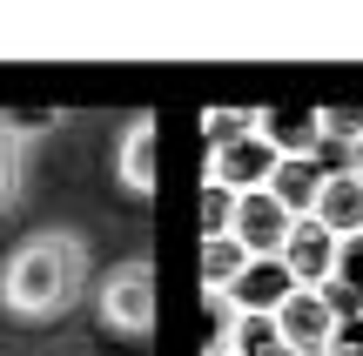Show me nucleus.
<instances>
[{
	"label": "nucleus",
	"mask_w": 363,
	"mask_h": 356,
	"mask_svg": "<svg viewBox=\"0 0 363 356\" xmlns=\"http://www.w3.org/2000/svg\"><path fill=\"white\" fill-rule=\"evenodd\" d=\"M94 316H101L108 336L148 343V330H155V263H148V255L115 263L101 276V289H94Z\"/></svg>",
	"instance_id": "2"
},
{
	"label": "nucleus",
	"mask_w": 363,
	"mask_h": 356,
	"mask_svg": "<svg viewBox=\"0 0 363 356\" xmlns=\"http://www.w3.org/2000/svg\"><path fill=\"white\" fill-rule=\"evenodd\" d=\"M242 134H256V115H242V108H216V115H208V148H235L242 142Z\"/></svg>",
	"instance_id": "16"
},
{
	"label": "nucleus",
	"mask_w": 363,
	"mask_h": 356,
	"mask_svg": "<svg viewBox=\"0 0 363 356\" xmlns=\"http://www.w3.org/2000/svg\"><path fill=\"white\" fill-rule=\"evenodd\" d=\"M357 175H363V142H357Z\"/></svg>",
	"instance_id": "22"
},
{
	"label": "nucleus",
	"mask_w": 363,
	"mask_h": 356,
	"mask_svg": "<svg viewBox=\"0 0 363 356\" xmlns=\"http://www.w3.org/2000/svg\"><path fill=\"white\" fill-rule=\"evenodd\" d=\"M316 296H323V309H330V316H337V323L363 316V296H357V289H343V282H323V289H316Z\"/></svg>",
	"instance_id": "20"
},
{
	"label": "nucleus",
	"mask_w": 363,
	"mask_h": 356,
	"mask_svg": "<svg viewBox=\"0 0 363 356\" xmlns=\"http://www.w3.org/2000/svg\"><path fill=\"white\" fill-rule=\"evenodd\" d=\"M229 356H296V350L276 336V316H242V323H235Z\"/></svg>",
	"instance_id": "15"
},
{
	"label": "nucleus",
	"mask_w": 363,
	"mask_h": 356,
	"mask_svg": "<svg viewBox=\"0 0 363 356\" xmlns=\"http://www.w3.org/2000/svg\"><path fill=\"white\" fill-rule=\"evenodd\" d=\"M27 148H34V128H13V121H0V215L21 202L27 188Z\"/></svg>",
	"instance_id": "12"
},
{
	"label": "nucleus",
	"mask_w": 363,
	"mask_h": 356,
	"mask_svg": "<svg viewBox=\"0 0 363 356\" xmlns=\"http://www.w3.org/2000/svg\"><path fill=\"white\" fill-rule=\"evenodd\" d=\"M283 269L296 276V289H323L330 269H337V236H330L316 215H303V222L289 229V242H283Z\"/></svg>",
	"instance_id": "4"
},
{
	"label": "nucleus",
	"mask_w": 363,
	"mask_h": 356,
	"mask_svg": "<svg viewBox=\"0 0 363 356\" xmlns=\"http://www.w3.org/2000/svg\"><path fill=\"white\" fill-rule=\"evenodd\" d=\"M229 222H235V188L208 182L202 188V236H229Z\"/></svg>",
	"instance_id": "17"
},
{
	"label": "nucleus",
	"mask_w": 363,
	"mask_h": 356,
	"mask_svg": "<svg viewBox=\"0 0 363 356\" xmlns=\"http://www.w3.org/2000/svg\"><path fill=\"white\" fill-rule=\"evenodd\" d=\"M269 195L283 202L289 215H316V195H323V168H316L310 155H296V161H276V175H269Z\"/></svg>",
	"instance_id": "10"
},
{
	"label": "nucleus",
	"mask_w": 363,
	"mask_h": 356,
	"mask_svg": "<svg viewBox=\"0 0 363 356\" xmlns=\"http://www.w3.org/2000/svg\"><path fill=\"white\" fill-rule=\"evenodd\" d=\"M235 323H242L235 296H229V289H208V296H202V330H208V350H202V356H229Z\"/></svg>",
	"instance_id": "14"
},
{
	"label": "nucleus",
	"mask_w": 363,
	"mask_h": 356,
	"mask_svg": "<svg viewBox=\"0 0 363 356\" xmlns=\"http://www.w3.org/2000/svg\"><path fill=\"white\" fill-rule=\"evenodd\" d=\"M256 134L283 161L316 155V142H323V108H269V115H256Z\"/></svg>",
	"instance_id": "8"
},
{
	"label": "nucleus",
	"mask_w": 363,
	"mask_h": 356,
	"mask_svg": "<svg viewBox=\"0 0 363 356\" xmlns=\"http://www.w3.org/2000/svg\"><path fill=\"white\" fill-rule=\"evenodd\" d=\"M330 282H343V289L363 296V236H343L337 242V269H330Z\"/></svg>",
	"instance_id": "18"
},
{
	"label": "nucleus",
	"mask_w": 363,
	"mask_h": 356,
	"mask_svg": "<svg viewBox=\"0 0 363 356\" xmlns=\"http://www.w3.org/2000/svg\"><path fill=\"white\" fill-rule=\"evenodd\" d=\"M323 356H363V316L337 323V336H330V350H323Z\"/></svg>",
	"instance_id": "21"
},
{
	"label": "nucleus",
	"mask_w": 363,
	"mask_h": 356,
	"mask_svg": "<svg viewBox=\"0 0 363 356\" xmlns=\"http://www.w3.org/2000/svg\"><path fill=\"white\" fill-rule=\"evenodd\" d=\"M323 134L330 142H363V108H323Z\"/></svg>",
	"instance_id": "19"
},
{
	"label": "nucleus",
	"mask_w": 363,
	"mask_h": 356,
	"mask_svg": "<svg viewBox=\"0 0 363 356\" xmlns=\"http://www.w3.org/2000/svg\"><path fill=\"white\" fill-rule=\"evenodd\" d=\"M229 296H235V309H242V316H276V309L296 296V276L283 269V255H249V269L235 276Z\"/></svg>",
	"instance_id": "6"
},
{
	"label": "nucleus",
	"mask_w": 363,
	"mask_h": 356,
	"mask_svg": "<svg viewBox=\"0 0 363 356\" xmlns=\"http://www.w3.org/2000/svg\"><path fill=\"white\" fill-rule=\"evenodd\" d=\"M276 336H283L296 356H323L330 336H337V316L323 309V296H316V289H296L283 309H276Z\"/></svg>",
	"instance_id": "5"
},
{
	"label": "nucleus",
	"mask_w": 363,
	"mask_h": 356,
	"mask_svg": "<svg viewBox=\"0 0 363 356\" xmlns=\"http://www.w3.org/2000/svg\"><path fill=\"white\" fill-rule=\"evenodd\" d=\"M276 161H283V155H276L262 134H242L235 148H222V155L208 161V182H222V188H235V195H249V188H269Z\"/></svg>",
	"instance_id": "7"
},
{
	"label": "nucleus",
	"mask_w": 363,
	"mask_h": 356,
	"mask_svg": "<svg viewBox=\"0 0 363 356\" xmlns=\"http://www.w3.org/2000/svg\"><path fill=\"white\" fill-rule=\"evenodd\" d=\"M289 229H296V215H289L283 202L269 195V188H249V195H235V222H229V236L242 242L249 255H283Z\"/></svg>",
	"instance_id": "3"
},
{
	"label": "nucleus",
	"mask_w": 363,
	"mask_h": 356,
	"mask_svg": "<svg viewBox=\"0 0 363 356\" xmlns=\"http://www.w3.org/2000/svg\"><path fill=\"white\" fill-rule=\"evenodd\" d=\"M242 269H249V249L235 236H202V289H235Z\"/></svg>",
	"instance_id": "13"
},
{
	"label": "nucleus",
	"mask_w": 363,
	"mask_h": 356,
	"mask_svg": "<svg viewBox=\"0 0 363 356\" xmlns=\"http://www.w3.org/2000/svg\"><path fill=\"white\" fill-rule=\"evenodd\" d=\"M121 188H128V195H148V188H155V121H135L128 134H121Z\"/></svg>",
	"instance_id": "11"
},
{
	"label": "nucleus",
	"mask_w": 363,
	"mask_h": 356,
	"mask_svg": "<svg viewBox=\"0 0 363 356\" xmlns=\"http://www.w3.org/2000/svg\"><path fill=\"white\" fill-rule=\"evenodd\" d=\"M316 222L330 229V236H363V175H337V182H323V195H316Z\"/></svg>",
	"instance_id": "9"
},
{
	"label": "nucleus",
	"mask_w": 363,
	"mask_h": 356,
	"mask_svg": "<svg viewBox=\"0 0 363 356\" xmlns=\"http://www.w3.org/2000/svg\"><path fill=\"white\" fill-rule=\"evenodd\" d=\"M88 296V242L74 229H40L0 263V309L21 323H54Z\"/></svg>",
	"instance_id": "1"
}]
</instances>
